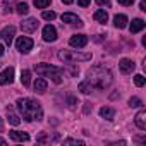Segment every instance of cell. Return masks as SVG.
Here are the masks:
<instances>
[{
    "label": "cell",
    "instance_id": "1",
    "mask_svg": "<svg viewBox=\"0 0 146 146\" xmlns=\"http://www.w3.org/2000/svg\"><path fill=\"white\" fill-rule=\"evenodd\" d=\"M113 78H112V72L102 65H95L88 70V78L86 81H83L79 84V91L88 95L95 90H107L112 84Z\"/></svg>",
    "mask_w": 146,
    "mask_h": 146
},
{
    "label": "cell",
    "instance_id": "2",
    "mask_svg": "<svg viewBox=\"0 0 146 146\" xmlns=\"http://www.w3.org/2000/svg\"><path fill=\"white\" fill-rule=\"evenodd\" d=\"M16 105H17V108H19L24 120L33 122V120H41L43 119L41 105L36 100H33V98H19Z\"/></svg>",
    "mask_w": 146,
    "mask_h": 146
},
{
    "label": "cell",
    "instance_id": "3",
    "mask_svg": "<svg viewBox=\"0 0 146 146\" xmlns=\"http://www.w3.org/2000/svg\"><path fill=\"white\" fill-rule=\"evenodd\" d=\"M36 72L41 76V78H53V81L58 84L62 79H60V76H62V69L60 67H53V65H50V64H38L36 67Z\"/></svg>",
    "mask_w": 146,
    "mask_h": 146
},
{
    "label": "cell",
    "instance_id": "4",
    "mask_svg": "<svg viewBox=\"0 0 146 146\" xmlns=\"http://www.w3.org/2000/svg\"><path fill=\"white\" fill-rule=\"evenodd\" d=\"M58 58L62 62H84V60H90L91 58V53H81V52H76V50H60L58 52Z\"/></svg>",
    "mask_w": 146,
    "mask_h": 146
},
{
    "label": "cell",
    "instance_id": "5",
    "mask_svg": "<svg viewBox=\"0 0 146 146\" xmlns=\"http://www.w3.org/2000/svg\"><path fill=\"white\" fill-rule=\"evenodd\" d=\"M33 40L31 38H28V36H19L17 38V41H16V48L21 52V53H28L31 48H33Z\"/></svg>",
    "mask_w": 146,
    "mask_h": 146
},
{
    "label": "cell",
    "instance_id": "6",
    "mask_svg": "<svg viewBox=\"0 0 146 146\" xmlns=\"http://www.w3.org/2000/svg\"><path fill=\"white\" fill-rule=\"evenodd\" d=\"M70 46H74V48H84L88 45V36L86 35H74L70 40H69Z\"/></svg>",
    "mask_w": 146,
    "mask_h": 146
},
{
    "label": "cell",
    "instance_id": "7",
    "mask_svg": "<svg viewBox=\"0 0 146 146\" xmlns=\"http://www.w3.org/2000/svg\"><path fill=\"white\" fill-rule=\"evenodd\" d=\"M14 35H16V28H14V26H7V28H4V29H0V38H2L9 46H11V43H12V40H14Z\"/></svg>",
    "mask_w": 146,
    "mask_h": 146
},
{
    "label": "cell",
    "instance_id": "8",
    "mask_svg": "<svg viewBox=\"0 0 146 146\" xmlns=\"http://www.w3.org/2000/svg\"><path fill=\"white\" fill-rule=\"evenodd\" d=\"M12 81H14V69L12 67H7V69H4L0 72V86L11 84Z\"/></svg>",
    "mask_w": 146,
    "mask_h": 146
},
{
    "label": "cell",
    "instance_id": "9",
    "mask_svg": "<svg viewBox=\"0 0 146 146\" xmlns=\"http://www.w3.org/2000/svg\"><path fill=\"white\" fill-rule=\"evenodd\" d=\"M36 28H38V21L35 17H29V19L21 23V29L24 33H33V31H36Z\"/></svg>",
    "mask_w": 146,
    "mask_h": 146
},
{
    "label": "cell",
    "instance_id": "10",
    "mask_svg": "<svg viewBox=\"0 0 146 146\" xmlns=\"http://www.w3.org/2000/svg\"><path fill=\"white\" fill-rule=\"evenodd\" d=\"M43 40L45 41H55L57 40V29L52 24H46L43 28Z\"/></svg>",
    "mask_w": 146,
    "mask_h": 146
},
{
    "label": "cell",
    "instance_id": "11",
    "mask_svg": "<svg viewBox=\"0 0 146 146\" xmlns=\"http://www.w3.org/2000/svg\"><path fill=\"white\" fill-rule=\"evenodd\" d=\"M119 67H120V72H122V74H129V72L134 70L136 64H134L131 58H122V60L119 62Z\"/></svg>",
    "mask_w": 146,
    "mask_h": 146
},
{
    "label": "cell",
    "instance_id": "12",
    "mask_svg": "<svg viewBox=\"0 0 146 146\" xmlns=\"http://www.w3.org/2000/svg\"><path fill=\"white\" fill-rule=\"evenodd\" d=\"M9 137L12 141H17V143H26L29 141V136L26 132H19V131H9Z\"/></svg>",
    "mask_w": 146,
    "mask_h": 146
},
{
    "label": "cell",
    "instance_id": "13",
    "mask_svg": "<svg viewBox=\"0 0 146 146\" xmlns=\"http://www.w3.org/2000/svg\"><path fill=\"white\" fill-rule=\"evenodd\" d=\"M62 23H67V24H79V26H81V19H79L76 14H72V12L62 14Z\"/></svg>",
    "mask_w": 146,
    "mask_h": 146
},
{
    "label": "cell",
    "instance_id": "14",
    "mask_svg": "<svg viewBox=\"0 0 146 146\" xmlns=\"http://www.w3.org/2000/svg\"><path fill=\"white\" fill-rule=\"evenodd\" d=\"M134 120H136V125H137L141 131H144V129H146V112H144V110H139Z\"/></svg>",
    "mask_w": 146,
    "mask_h": 146
},
{
    "label": "cell",
    "instance_id": "15",
    "mask_svg": "<svg viewBox=\"0 0 146 146\" xmlns=\"http://www.w3.org/2000/svg\"><path fill=\"white\" fill-rule=\"evenodd\" d=\"M113 24H115V28L124 29V28L127 26V17H125L124 14H117V16L113 17Z\"/></svg>",
    "mask_w": 146,
    "mask_h": 146
},
{
    "label": "cell",
    "instance_id": "16",
    "mask_svg": "<svg viewBox=\"0 0 146 146\" xmlns=\"http://www.w3.org/2000/svg\"><path fill=\"white\" fill-rule=\"evenodd\" d=\"M144 21L143 19H134L132 21V24L129 26V29H131V33H139V31H143L144 29Z\"/></svg>",
    "mask_w": 146,
    "mask_h": 146
},
{
    "label": "cell",
    "instance_id": "17",
    "mask_svg": "<svg viewBox=\"0 0 146 146\" xmlns=\"http://www.w3.org/2000/svg\"><path fill=\"white\" fill-rule=\"evenodd\" d=\"M100 115H102L103 119H107V120H113V117H115V110L110 108V107H102V108H100Z\"/></svg>",
    "mask_w": 146,
    "mask_h": 146
},
{
    "label": "cell",
    "instance_id": "18",
    "mask_svg": "<svg viewBox=\"0 0 146 146\" xmlns=\"http://www.w3.org/2000/svg\"><path fill=\"white\" fill-rule=\"evenodd\" d=\"M21 83H23V86H29L31 84V72L28 70V69H24L23 72H21Z\"/></svg>",
    "mask_w": 146,
    "mask_h": 146
},
{
    "label": "cell",
    "instance_id": "19",
    "mask_svg": "<svg viewBox=\"0 0 146 146\" xmlns=\"http://www.w3.org/2000/svg\"><path fill=\"white\" fill-rule=\"evenodd\" d=\"M93 17H95V21H98L100 24H105V23L108 21V14H107L105 11H96Z\"/></svg>",
    "mask_w": 146,
    "mask_h": 146
},
{
    "label": "cell",
    "instance_id": "20",
    "mask_svg": "<svg viewBox=\"0 0 146 146\" xmlns=\"http://www.w3.org/2000/svg\"><path fill=\"white\" fill-rule=\"evenodd\" d=\"M35 91H36V93H45V91H46V81H45V79H36V83H35Z\"/></svg>",
    "mask_w": 146,
    "mask_h": 146
},
{
    "label": "cell",
    "instance_id": "21",
    "mask_svg": "<svg viewBox=\"0 0 146 146\" xmlns=\"http://www.w3.org/2000/svg\"><path fill=\"white\" fill-rule=\"evenodd\" d=\"M7 117H9V122H11L12 125H19V124H21V119H19L16 113H12L9 107H7Z\"/></svg>",
    "mask_w": 146,
    "mask_h": 146
},
{
    "label": "cell",
    "instance_id": "22",
    "mask_svg": "<svg viewBox=\"0 0 146 146\" xmlns=\"http://www.w3.org/2000/svg\"><path fill=\"white\" fill-rule=\"evenodd\" d=\"M41 17H43L45 21H53V19L57 17V14H55L53 11H45V12L41 14Z\"/></svg>",
    "mask_w": 146,
    "mask_h": 146
},
{
    "label": "cell",
    "instance_id": "23",
    "mask_svg": "<svg viewBox=\"0 0 146 146\" xmlns=\"http://www.w3.org/2000/svg\"><path fill=\"white\" fill-rule=\"evenodd\" d=\"M17 12H19L21 16H24V14H28V12H29V9H28V4H24V2H21V4H17Z\"/></svg>",
    "mask_w": 146,
    "mask_h": 146
},
{
    "label": "cell",
    "instance_id": "24",
    "mask_svg": "<svg viewBox=\"0 0 146 146\" xmlns=\"http://www.w3.org/2000/svg\"><path fill=\"white\" fill-rule=\"evenodd\" d=\"M50 2H52V0H35V5L38 9H45L46 5H50Z\"/></svg>",
    "mask_w": 146,
    "mask_h": 146
},
{
    "label": "cell",
    "instance_id": "25",
    "mask_svg": "<svg viewBox=\"0 0 146 146\" xmlns=\"http://www.w3.org/2000/svg\"><path fill=\"white\" fill-rule=\"evenodd\" d=\"M144 83H146V81H144V78H143L141 74L134 76V84H136V86H139V88H141V86H144Z\"/></svg>",
    "mask_w": 146,
    "mask_h": 146
},
{
    "label": "cell",
    "instance_id": "26",
    "mask_svg": "<svg viewBox=\"0 0 146 146\" xmlns=\"http://www.w3.org/2000/svg\"><path fill=\"white\" fill-rule=\"evenodd\" d=\"M129 105H131V107H141V105H143V102H141V98L132 96V98L129 100Z\"/></svg>",
    "mask_w": 146,
    "mask_h": 146
},
{
    "label": "cell",
    "instance_id": "27",
    "mask_svg": "<svg viewBox=\"0 0 146 146\" xmlns=\"http://www.w3.org/2000/svg\"><path fill=\"white\" fill-rule=\"evenodd\" d=\"M64 144H84V141H79V139H72V137H69V139H65L64 141Z\"/></svg>",
    "mask_w": 146,
    "mask_h": 146
},
{
    "label": "cell",
    "instance_id": "28",
    "mask_svg": "<svg viewBox=\"0 0 146 146\" xmlns=\"http://www.w3.org/2000/svg\"><path fill=\"white\" fill-rule=\"evenodd\" d=\"M91 110H93V105H91L90 102H86V103H84V113H90Z\"/></svg>",
    "mask_w": 146,
    "mask_h": 146
},
{
    "label": "cell",
    "instance_id": "29",
    "mask_svg": "<svg viewBox=\"0 0 146 146\" xmlns=\"http://www.w3.org/2000/svg\"><path fill=\"white\" fill-rule=\"evenodd\" d=\"M36 141H38V143H46L48 137H46V134H40V136L36 137Z\"/></svg>",
    "mask_w": 146,
    "mask_h": 146
},
{
    "label": "cell",
    "instance_id": "30",
    "mask_svg": "<svg viewBox=\"0 0 146 146\" xmlns=\"http://www.w3.org/2000/svg\"><path fill=\"white\" fill-rule=\"evenodd\" d=\"M119 4H120V5H132L134 0H119Z\"/></svg>",
    "mask_w": 146,
    "mask_h": 146
},
{
    "label": "cell",
    "instance_id": "31",
    "mask_svg": "<svg viewBox=\"0 0 146 146\" xmlns=\"http://www.w3.org/2000/svg\"><path fill=\"white\" fill-rule=\"evenodd\" d=\"M90 2H91V0H78V4H79L81 7H88V5H90Z\"/></svg>",
    "mask_w": 146,
    "mask_h": 146
},
{
    "label": "cell",
    "instance_id": "32",
    "mask_svg": "<svg viewBox=\"0 0 146 146\" xmlns=\"http://www.w3.org/2000/svg\"><path fill=\"white\" fill-rule=\"evenodd\" d=\"M98 5H110V0H96Z\"/></svg>",
    "mask_w": 146,
    "mask_h": 146
},
{
    "label": "cell",
    "instance_id": "33",
    "mask_svg": "<svg viewBox=\"0 0 146 146\" xmlns=\"http://www.w3.org/2000/svg\"><path fill=\"white\" fill-rule=\"evenodd\" d=\"M69 103H70V107H74V105H76V98H72V96H69Z\"/></svg>",
    "mask_w": 146,
    "mask_h": 146
},
{
    "label": "cell",
    "instance_id": "34",
    "mask_svg": "<svg viewBox=\"0 0 146 146\" xmlns=\"http://www.w3.org/2000/svg\"><path fill=\"white\" fill-rule=\"evenodd\" d=\"M74 0H62V4H65V5H69V4H72Z\"/></svg>",
    "mask_w": 146,
    "mask_h": 146
},
{
    "label": "cell",
    "instance_id": "35",
    "mask_svg": "<svg viewBox=\"0 0 146 146\" xmlns=\"http://www.w3.org/2000/svg\"><path fill=\"white\" fill-rule=\"evenodd\" d=\"M0 132H4V120L0 119Z\"/></svg>",
    "mask_w": 146,
    "mask_h": 146
},
{
    "label": "cell",
    "instance_id": "36",
    "mask_svg": "<svg viewBox=\"0 0 146 146\" xmlns=\"http://www.w3.org/2000/svg\"><path fill=\"white\" fill-rule=\"evenodd\" d=\"M0 144H2V146H5V144H7V141H5V139H2V137H0Z\"/></svg>",
    "mask_w": 146,
    "mask_h": 146
},
{
    "label": "cell",
    "instance_id": "37",
    "mask_svg": "<svg viewBox=\"0 0 146 146\" xmlns=\"http://www.w3.org/2000/svg\"><path fill=\"white\" fill-rule=\"evenodd\" d=\"M4 55V45H0V57Z\"/></svg>",
    "mask_w": 146,
    "mask_h": 146
}]
</instances>
